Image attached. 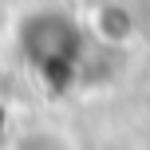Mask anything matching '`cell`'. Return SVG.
<instances>
[{
	"instance_id": "6da1fadb",
	"label": "cell",
	"mask_w": 150,
	"mask_h": 150,
	"mask_svg": "<svg viewBox=\"0 0 150 150\" xmlns=\"http://www.w3.org/2000/svg\"><path fill=\"white\" fill-rule=\"evenodd\" d=\"M12 150H75V142L67 134H59V130H28V134H20L12 142Z\"/></svg>"
}]
</instances>
